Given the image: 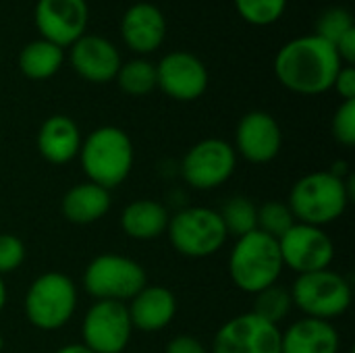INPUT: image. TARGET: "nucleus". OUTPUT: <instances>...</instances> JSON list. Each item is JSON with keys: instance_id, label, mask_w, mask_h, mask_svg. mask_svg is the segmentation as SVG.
I'll return each instance as SVG.
<instances>
[{"instance_id": "nucleus-18", "label": "nucleus", "mask_w": 355, "mask_h": 353, "mask_svg": "<svg viewBox=\"0 0 355 353\" xmlns=\"http://www.w3.org/2000/svg\"><path fill=\"white\" fill-rule=\"evenodd\" d=\"M133 331H164L177 316V295L164 285H146L131 302H127Z\"/></svg>"}, {"instance_id": "nucleus-27", "label": "nucleus", "mask_w": 355, "mask_h": 353, "mask_svg": "<svg viewBox=\"0 0 355 353\" xmlns=\"http://www.w3.org/2000/svg\"><path fill=\"white\" fill-rule=\"evenodd\" d=\"M295 225V216L287 202L281 200H268L258 206V231L272 239H281L291 227Z\"/></svg>"}, {"instance_id": "nucleus-4", "label": "nucleus", "mask_w": 355, "mask_h": 353, "mask_svg": "<svg viewBox=\"0 0 355 353\" xmlns=\"http://www.w3.org/2000/svg\"><path fill=\"white\" fill-rule=\"evenodd\" d=\"M283 268L277 239L258 229L235 239L229 254V277L239 291L254 295L279 283Z\"/></svg>"}, {"instance_id": "nucleus-8", "label": "nucleus", "mask_w": 355, "mask_h": 353, "mask_svg": "<svg viewBox=\"0 0 355 353\" xmlns=\"http://www.w3.org/2000/svg\"><path fill=\"white\" fill-rule=\"evenodd\" d=\"M166 235L175 252L191 260L218 254L229 239L218 210L206 206H189L175 212L168 221Z\"/></svg>"}, {"instance_id": "nucleus-16", "label": "nucleus", "mask_w": 355, "mask_h": 353, "mask_svg": "<svg viewBox=\"0 0 355 353\" xmlns=\"http://www.w3.org/2000/svg\"><path fill=\"white\" fill-rule=\"evenodd\" d=\"M71 64L81 79L89 83H108L114 81L123 60L110 40L83 33L71 46Z\"/></svg>"}, {"instance_id": "nucleus-34", "label": "nucleus", "mask_w": 355, "mask_h": 353, "mask_svg": "<svg viewBox=\"0 0 355 353\" xmlns=\"http://www.w3.org/2000/svg\"><path fill=\"white\" fill-rule=\"evenodd\" d=\"M335 50L341 58L343 64H354L355 62V27H352L349 31H345L337 44H335Z\"/></svg>"}, {"instance_id": "nucleus-26", "label": "nucleus", "mask_w": 355, "mask_h": 353, "mask_svg": "<svg viewBox=\"0 0 355 353\" xmlns=\"http://www.w3.org/2000/svg\"><path fill=\"white\" fill-rule=\"evenodd\" d=\"M114 81L127 96H148L158 87L156 64L146 58H133L121 64Z\"/></svg>"}, {"instance_id": "nucleus-36", "label": "nucleus", "mask_w": 355, "mask_h": 353, "mask_svg": "<svg viewBox=\"0 0 355 353\" xmlns=\"http://www.w3.org/2000/svg\"><path fill=\"white\" fill-rule=\"evenodd\" d=\"M6 300H8V289L4 285V277H0V312L4 310L6 306Z\"/></svg>"}, {"instance_id": "nucleus-25", "label": "nucleus", "mask_w": 355, "mask_h": 353, "mask_svg": "<svg viewBox=\"0 0 355 353\" xmlns=\"http://www.w3.org/2000/svg\"><path fill=\"white\" fill-rule=\"evenodd\" d=\"M293 310V300H291V291L279 283L254 293V306L250 312H254L258 318L279 327L281 322H285L289 318Z\"/></svg>"}, {"instance_id": "nucleus-33", "label": "nucleus", "mask_w": 355, "mask_h": 353, "mask_svg": "<svg viewBox=\"0 0 355 353\" xmlns=\"http://www.w3.org/2000/svg\"><path fill=\"white\" fill-rule=\"evenodd\" d=\"M164 353H210V350L193 335H177L166 343Z\"/></svg>"}, {"instance_id": "nucleus-28", "label": "nucleus", "mask_w": 355, "mask_h": 353, "mask_svg": "<svg viewBox=\"0 0 355 353\" xmlns=\"http://www.w3.org/2000/svg\"><path fill=\"white\" fill-rule=\"evenodd\" d=\"M233 2L239 17L256 27H266L277 23L287 8V0H233Z\"/></svg>"}, {"instance_id": "nucleus-5", "label": "nucleus", "mask_w": 355, "mask_h": 353, "mask_svg": "<svg viewBox=\"0 0 355 353\" xmlns=\"http://www.w3.org/2000/svg\"><path fill=\"white\" fill-rule=\"evenodd\" d=\"M79 304V291L64 273H44L31 281L25 293L23 310L31 327L40 331H58L71 322Z\"/></svg>"}, {"instance_id": "nucleus-22", "label": "nucleus", "mask_w": 355, "mask_h": 353, "mask_svg": "<svg viewBox=\"0 0 355 353\" xmlns=\"http://www.w3.org/2000/svg\"><path fill=\"white\" fill-rule=\"evenodd\" d=\"M171 214L166 206L156 200L141 198L125 206L121 214V229L129 239L135 241H154L166 235Z\"/></svg>"}, {"instance_id": "nucleus-11", "label": "nucleus", "mask_w": 355, "mask_h": 353, "mask_svg": "<svg viewBox=\"0 0 355 353\" xmlns=\"http://www.w3.org/2000/svg\"><path fill=\"white\" fill-rule=\"evenodd\" d=\"M279 250L283 266L297 275L331 268L335 260V243L322 227L295 223L281 239Z\"/></svg>"}, {"instance_id": "nucleus-12", "label": "nucleus", "mask_w": 355, "mask_h": 353, "mask_svg": "<svg viewBox=\"0 0 355 353\" xmlns=\"http://www.w3.org/2000/svg\"><path fill=\"white\" fill-rule=\"evenodd\" d=\"M210 353H281V329L254 312L237 314L214 333Z\"/></svg>"}, {"instance_id": "nucleus-19", "label": "nucleus", "mask_w": 355, "mask_h": 353, "mask_svg": "<svg viewBox=\"0 0 355 353\" xmlns=\"http://www.w3.org/2000/svg\"><path fill=\"white\" fill-rule=\"evenodd\" d=\"M81 129L79 125L67 117V114H52L48 117L35 135V146L40 156L54 164V166H62L73 162L79 156L81 150Z\"/></svg>"}, {"instance_id": "nucleus-17", "label": "nucleus", "mask_w": 355, "mask_h": 353, "mask_svg": "<svg viewBox=\"0 0 355 353\" xmlns=\"http://www.w3.org/2000/svg\"><path fill=\"white\" fill-rule=\"evenodd\" d=\"M123 42L137 54L156 52L166 37V19L152 2H137L129 6L121 21Z\"/></svg>"}, {"instance_id": "nucleus-15", "label": "nucleus", "mask_w": 355, "mask_h": 353, "mask_svg": "<svg viewBox=\"0 0 355 353\" xmlns=\"http://www.w3.org/2000/svg\"><path fill=\"white\" fill-rule=\"evenodd\" d=\"M158 87L177 102H193L208 89V69L191 52L177 50L156 64Z\"/></svg>"}, {"instance_id": "nucleus-7", "label": "nucleus", "mask_w": 355, "mask_h": 353, "mask_svg": "<svg viewBox=\"0 0 355 353\" xmlns=\"http://www.w3.org/2000/svg\"><path fill=\"white\" fill-rule=\"evenodd\" d=\"M289 291L293 308H297L306 318L329 322L343 316L354 300L352 283L333 268L297 275Z\"/></svg>"}, {"instance_id": "nucleus-31", "label": "nucleus", "mask_w": 355, "mask_h": 353, "mask_svg": "<svg viewBox=\"0 0 355 353\" xmlns=\"http://www.w3.org/2000/svg\"><path fill=\"white\" fill-rule=\"evenodd\" d=\"M27 258V248L15 233H0V277L15 273Z\"/></svg>"}, {"instance_id": "nucleus-14", "label": "nucleus", "mask_w": 355, "mask_h": 353, "mask_svg": "<svg viewBox=\"0 0 355 353\" xmlns=\"http://www.w3.org/2000/svg\"><path fill=\"white\" fill-rule=\"evenodd\" d=\"M235 154L252 164L272 162L283 148V131L279 121L266 110H250L235 129Z\"/></svg>"}, {"instance_id": "nucleus-2", "label": "nucleus", "mask_w": 355, "mask_h": 353, "mask_svg": "<svg viewBox=\"0 0 355 353\" xmlns=\"http://www.w3.org/2000/svg\"><path fill=\"white\" fill-rule=\"evenodd\" d=\"M354 175L339 177L333 171H314L300 177L291 191L287 206L295 223L327 227L339 221L354 200Z\"/></svg>"}, {"instance_id": "nucleus-10", "label": "nucleus", "mask_w": 355, "mask_h": 353, "mask_svg": "<svg viewBox=\"0 0 355 353\" xmlns=\"http://www.w3.org/2000/svg\"><path fill=\"white\" fill-rule=\"evenodd\" d=\"M133 335L127 304L94 302L81 320V343L94 353H123Z\"/></svg>"}, {"instance_id": "nucleus-24", "label": "nucleus", "mask_w": 355, "mask_h": 353, "mask_svg": "<svg viewBox=\"0 0 355 353\" xmlns=\"http://www.w3.org/2000/svg\"><path fill=\"white\" fill-rule=\"evenodd\" d=\"M229 237H243L258 229V206L248 196H231L218 210Z\"/></svg>"}, {"instance_id": "nucleus-20", "label": "nucleus", "mask_w": 355, "mask_h": 353, "mask_svg": "<svg viewBox=\"0 0 355 353\" xmlns=\"http://www.w3.org/2000/svg\"><path fill=\"white\" fill-rule=\"evenodd\" d=\"M341 337L333 322L300 318L281 331V353H339Z\"/></svg>"}, {"instance_id": "nucleus-3", "label": "nucleus", "mask_w": 355, "mask_h": 353, "mask_svg": "<svg viewBox=\"0 0 355 353\" xmlns=\"http://www.w3.org/2000/svg\"><path fill=\"white\" fill-rule=\"evenodd\" d=\"M77 160L85 181L112 191L129 179L135 164V148L127 131L104 125L83 137Z\"/></svg>"}, {"instance_id": "nucleus-32", "label": "nucleus", "mask_w": 355, "mask_h": 353, "mask_svg": "<svg viewBox=\"0 0 355 353\" xmlns=\"http://www.w3.org/2000/svg\"><path fill=\"white\" fill-rule=\"evenodd\" d=\"M333 89L343 98V102L355 100V69L354 64H343L335 77Z\"/></svg>"}, {"instance_id": "nucleus-6", "label": "nucleus", "mask_w": 355, "mask_h": 353, "mask_svg": "<svg viewBox=\"0 0 355 353\" xmlns=\"http://www.w3.org/2000/svg\"><path fill=\"white\" fill-rule=\"evenodd\" d=\"M81 283L96 302L127 304L148 285V273L129 256L100 254L85 266Z\"/></svg>"}, {"instance_id": "nucleus-13", "label": "nucleus", "mask_w": 355, "mask_h": 353, "mask_svg": "<svg viewBox=\"0 0 355 353\" xmlns=\"http://www.w3.org/2000/svg\"><path fill=\"white\" fill-rule=\"evenodd\" d=\"M33 21L42 40L64 50L85 33L89 8L85 0H37Z\"/></svg>"}, {"instance_id": "nucleus-30", "label": "nucleus", "mask_w": 355, "mask_h": 353, "mask_svg": "<svg viewBox=\"0 0 355 353\" xmlns=\"http://www.w3.org/2000/svg\"><path fill=\"white\" fill-rule=\"evenodd\" d=\"M331 131L337 144L345 148L355 146V100L341 102L331 121Z\"/></svg>"}, {"instance_id": "nucleus-35", "label": "nucleus", "mask_w": 355, "mask_h": 353, "mask_svg": "<svg viewBox=\"0 0 355 353\" xmlns=\"http://www.w3.org/2000/svg\"><path fill=\"white\" fill-rule=\"evenodd\" d=\"M54 353H94L89 347H85L83 343H69V345H62L60 350H56Z\"/></svg>"}, {"instance_id": "nucleus-21", "label": "nucleus", "mask_w": 355, "mask_h": 353, "mask_svg": "<svg viewBox=\"0 0 355 353\" xmlns=\"http://www.w3.org/2000/svg\"><path fill=\"white\" fill-rule=\"evenodd\" d=\"M110 206H112V196L108 189L92 181H83L73 185L62 196L60 212L71 225L85 227L104 218L110 212Z\"/></svg>"}, {"instance_id": "nucleus-29", "label": "nucleus", "mask_w": 355, "mask_h": 353, "mask_svg": "<svg viewBox=\"0 0 355 353\" xmlns=\"http://www.w3.org/2000/svg\"><path fill=\"white\" fill-rule=\"evenodd\" d=\"M352 27H355L352 12L347 8H343V6H333V8L324 10L318 17V21H316V35L335 46L337 40L345 31H349Z\"/></svg>"}, {"instance_id": "nucleus-1", "label": "nucleus", "mask_w": 355, "mask_h": 353, "mask_svg": "<svg viewBox=\"0 0 355 353\" xmlns=\"http://www.w3.org/2000/svg\"><path fill=\"white\" fill-rule=\"evenodd\" d=\"M341 67L335 46L316 33L287 42L275 58V75L281 85L300 96H320L333 89Z\"/></svg>"}, {"instance_id": "nucleus-9", "label": "nucleus", "mask_w": 355, "mask_h": 353, "mask_svg": "<svg viewBox=\"0 0 355 353\" xmlns=\"http://www.w3.org/2000/svg\"><path fill=\"white\" fill-rule=\"evenodd\" d=\"M237 158L233 144L220 137H206L185 152L181 160V177L198 191L218 189L233 177Z\"/></svg>"}, {"instance_id": "nucleus-23", "label": "nucleus", "mask_w": 355, "mask_h": 353, "mask_svg": "<svg viewBox=\"0 0 355 353\" xmlns=\"http://www.w3.org/2000/svg\"><path fill=\"white\" fill-rule=\"evenodd\" d=\"M64 62V50L46 40H33L19 52V71L31 81L54 77Z\"/></svg>"}, {"instance_id": "nucleus-37", "label": "nucleus", "mask_w": 355, "mask_h": 353, "mask_svg": "<svg viewBox=\"0 0 355 353\" xmlns=\"http://www.w3.org/2000/svg\"><path fill=\"white\" fill-rule=\"evenodd\" d=\"M4 345H6V341H4V337L0 335V353L4 352Z\"/></svg>"}]
</instances>
